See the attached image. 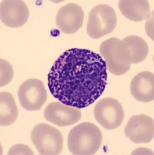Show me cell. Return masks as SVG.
<instances>
[{"label": "cell", "instance_id": "277c9868", "mask_svg": "<svg viewBox=\"0 0 154 155\" xmlns=\"http://www.w3.org/2000/svg\"><path fill=\"white\" fill-rule=\"evenodd\" d=\"M117 25L115 9L106 4L96 5L90 12L87 31L91 38L99 39L111 34Z\"/></svg>", "mask_w": 154, "mask_h": 155}, {"label": "cell", "instance_id": "9c48e42d", "mask_svg": "<svg viewBox=\"0 0 154 155\" xmlns=\"http://www.w3.org/2000/svg\"><path fill=\"white\" fill-rule=\"evenodd\" d=\"M1 22L6 27L17 28L27 23L29 9L21 0H3L0 3Z\"/></svg>", "mask_w": 154, "mask_h": 155}, {"label": "cell", "instance_id": "e0dca14e", "mask_svg": "<svg viewBox=\"0 0 154 155\" xmlns=\"http://www.w3.org/2000/svg\"><path fill=\"white\" fill-rule=\"evenodd\" d=\"M21 153L33 154V152L26 145L16 144L14 145V146L11 148L10 150H9V153H8V154H21Z\"/></svg>", "mask_w": 154, "mask_h": 155}, {"label": "cell", "instance_id": "5b68a950", "mask_svg": "<svg viewBox=\"0 0 154 155\" xmlns=\"http://www.w3.org/2000/svg\"><path fill=\"white\" fill-rule=\"evenodd\" d=\"M32 143L39 154H60L63 147V137L59 130L46 124H40L33 128Z\"/></svg>", "mask_w": 154, "mask_h": 155}, {"label": "cell", "instance_id": "52a82bcc", "mask_svg": "<svg viewBox=\"0 0 154 155\" xmlns=\"http://www.w3.org/2000/svg\"><path fill=\"white\" fill-rule=\"evenodd\" d=\"M48 98L42 81L30 78L21 84L18 90V99L22 107L27 111L40 110Z\"/></svg>", "mask_w": 154, "mask_h": 155}, {"label": "cell", "instance_id": "7c38bea8", "mask_svg": "<svg viewBox=\"0 0 154 155\" xmlns=\"http://www.w3.org/2000/svg\"><path fill=\"white\" fill-rule=\"evenodd\" d=\"M130 92L135 99L149 102L154 99V74L150 71H142L135 76L131 81Z\"/></svg>", "mask_w": 154, "mask_h": 155}, {"label": "cell", "instance_id": "4fadbf2b", "mask_svg": "<svg viewBox=\"0 0 154 155\" xmlns=\"http://www.w3.org/2000/svg\"><path fill=\"white\" fill-rule=\"evenodd\" d=\"M118 7L123 16L135 22H141L149 17L150 6L145 0H121Z\"/></svg>", "mask_w": 154, "mask_h": 155}, {"label": "cell", "instance_id": "5bb4252c", "mask_svg": "<svg viewBox=\"0 0 154 155\" xmlns=\"http://www.w3.org/2000/svg\"><path fill=\"white\" fill-rule=\"evenodd\" d=\"M18 116V109L15 99L9 92L0 94V125L7 127L14 124Z\"/></svg>", "mask_w": 154, "mask_h": 155}, {"label": "cell", "instance_id": "30bf717a", "mask_svg": "<svg viewBox=\"0 0 154 155\" xmlns=\"http://www.w3.org/2000/svg\"><path fill=\"white\" fill-rule=\"evenodd\" d=\"M47 121L59 127H69L80 121L82 113L76 107L67 106L62 102H51L47 106L44 112Z\"/></svg>", "mask_w": 154, "mask_h": 155}, {"label": "cell", "instance_id": "8992f818", "mask_svg": "<svg viewBox=\"0 0 154 155\" xmlns=\"http://www.w3.org/2000/svg\"><path fill=\"white\" fill-rule=\"evenodd\" d=\"M96 120L106 130H115L120 127L125 117L122 106L117 99L108 97L101 99L94 109Z\"/></svg>", "mask_w": 154, "mask_h": 155}, {"label": "cell", "instance_id": "2e32d148", "mask_svg": "<svg viewBox=\"0 0 154 155\" xmlns=\"http://www.w3.org/2000/svg\"><path fill=\"white\" fill-rule=\"evenodd\" d=\"M1 81L0 86H5L10 82L13 77V69L9 62L4 59H1Z\"/></svg>", "mask_w": 154, "mask_h": 155}, {"label": "cell", "instance_id": "ba28073f", "mask_svg": "<svg viewBox=\"0 0 154 155\" xmlns=\"http://www.w3.org/2000/svg\"><path fill=\"white\" fill-rule=\"evenodd\" d=\"M125 135L135 143H149L154 137L153 119L145 114L132 116L125 128Z\"/></svg>", "mask_w": 154, "mask_h": 155}, {"label": "cell", "instance_id": "8fae6325", "mask_svg": "<svg viewBox=\"0 0 154 155\" xmlns=\"http://www.w3.org/2000/svg\"><path fill=\"white\" fill-rule=\"evenodd\" d=\"M84 13L81 6L76 3H69L59 9L55 22L57 27L65 34H73L83 26Z\"/></svg>", "mask_w": 154, "mask_h": 155}, {"label": "cell", "instance_id": "9a60e30c", "mask_svg": "<svg viewBox=\"0 0 154 155\" xmlns=\"http://www.w3.org/2000/svg\"><path fill=\"white\" fill-rule=\"evenodd\" d=\"M127 46L131 64L143 61L149 53V47L143 39L138 36H128L122 40Z\"/></svg>", "mask_w": 154, "mask_h": 155}, {"label": "cell", "instance_id": "6da1fadb", "mask_svg": "<svg viewBox=\"0 0 154 155\" xmlns=\"http://www.w3.org/2000/svg\"><path fill=\"white\" fill-rule=\"evenodd\" d=\"M108 84V68L94 51L71 48L62 53L48 74L49 91L67 106L83 109L101 96Z\"/></svg>", "mask_w": 154, "mask_h": 155}, {"label": "cell", "instance_id": "7a4b0ae2", "mask_svg": "<svg viewBox=\"0 0 154 155\" xmlns=\"http://www.w3.org/2000/svg\"><path fill=\"white\" fill-rule=\"evenodd\" d=\"M102 134L91 123H83L73 127L68 136V148L72 154H95L102 143Z\"/></svg>", "mask_w": 154, "mask_h": 155}, {"label": "cell", "instance_id": "3957f363", "mask_svg": "<svg viewBox=\"0 0 154 155\" xmlns=\"http://www.w3.org/2000/svg\"><path fill=\"white\" fill-rule=\"evenodd\" d=\"M100 52L106 63L107 68L111 74L121 75L129 71V52L123 41L115 37L108 39L101 44Z\"/></svg>", "mask_w": 154, "mask_h": 155}]
</instances>
